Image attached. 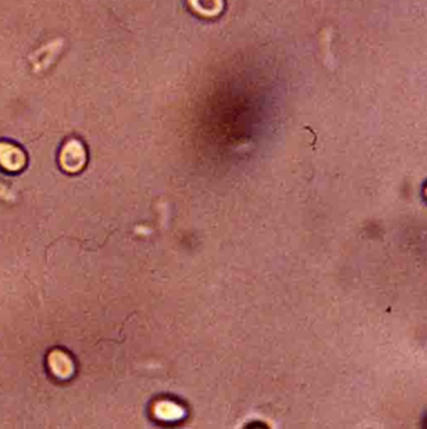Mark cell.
<instances>
[{"label":"cell","mask_w":427,"mask_h":429,"mask_svg":"<svg viewBox=\"0 0 427 429\" xmlns=\"http://www.w3.org/2000/svg\"><path fill=\"white\" fill-rule=\"evenodd\" d=\"M60 163L68 172H78L86 163L84 147L78 141H70L64 146L60 155Z\"/></svg>","instance_id":"1"},{"label":"cell","mask_w":427,"mask_h":429,"mask_svg":"<svg viewBox=\"0 0 427 429\" xmlns=\"http://www.w3.org/2000/svg\"><path fill=\"white\" fill-rule=\"evenodd\" d=\"M48 366L51 368L53 374L58 378H70L74 371L73 360L70 359L68 354L62 350H53L48 355Z\"/></svg>","instance_id":"2"},{"label":"cell","mask_w":427,"mask_h":429,"mask_svg":"<svg viewBox=\"0 0 427 429\" xmlns=\"http://www.w3.org/2000/svg\"><path fill=\"white\" fill-rule=\"evenodd\" d=\"M0 165L8 171H18L23 169L25 156L15 146L0 143Z\"/></svg>","instance_id":"3"}]
</instances>
